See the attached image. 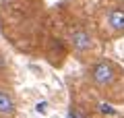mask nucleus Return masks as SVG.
Listing matches in <instances>:
<instances>
[{
    "instance_id": "4",
    "label": "nucleus",
    "mask_w": 124,
    "mask_h": 118,
    "mask_svg": "<svg viewBox=\"0 0 124 118\" xmlns=\"http://www.w3.org/2000/svg\"><path fill=\"white\" fill-rule=\"evenodd\" d=\"M106 23L114 33H124V6H114L108 10Z\"/></svg>"
},
{
    "instance_id": "2",
    "label": "nucleus",
    "mask_w": 124,
    "mask_h": 118,
    "mask_svg": "<svg viewBox=\"0 0 124 118\" xmlns=\"http://www.w3.org/2000/svg\"><path fill=\"white\" fill-rule=\"evenodd\" d=\"M70 48L75 50V52H79V54L89 52V50L93 48V37H91V33H89L87 29H83V27L75 29V31L70 33Z\"/></svg>"
},
{
    "instance_id": "5",
    "label": "nucleus",
    "mask_w": 124,
    "mask_h": 118,
    "mask_svg": "<svg viewBox=\"0 0 124 118\" xmlns=\"http://www.w3.org/2000/svg\"><path fill=\"white\" fill-rule=\"evenodd\" d=\"M66 118H85V112L79 110V108H70L68 114H66Z\"/></svg>"
},
{
    "instance_id": "3",
    "label": "nucleus",
    "mask_w": 124,
    "mask_h": 118,
    "mask_svg": "<svg viewBox=\"0 0 124 118\" xmlns=\"http://www.w3.org/2000/svg\"><path fill=\"white\" fill-rule=\"evenodd\" d=\"M17 116V100L8 89L0 87V118H15Z\"/></svg>"
},
{
    "instance_id": "6",
    "label": "nucleus",
    "mask_w": 124,
    "mask_h": 118,
    "mask_svg": "<svg viewBox=\"0 0 124 118\" xmlns=\"http://www.w3.org/2000/svg\"><path fill=\"white\" fill-rule=\"evenodd\" d=\"M37 110H39V112H46V110H48V104H46V101H39V104H37Z\"/></svg>"
},
{
    "instance_id": "1",
    "label": "nucleus",
    "mask_w": 124,
    "mask_h": 118,
    "mask_svg": "<svg viewBox=\"0 0 124 118\" xmlns=\"http://www.w3.org/2000/svg\"><path fill=\"white\" fill-rule=\"evenodd\" d=\"M118 66L114 64L112 60H97L93 62L91 68H89V79L95 87H101V89H108L118 81Z\"/></svg>"
}]
</instances>
